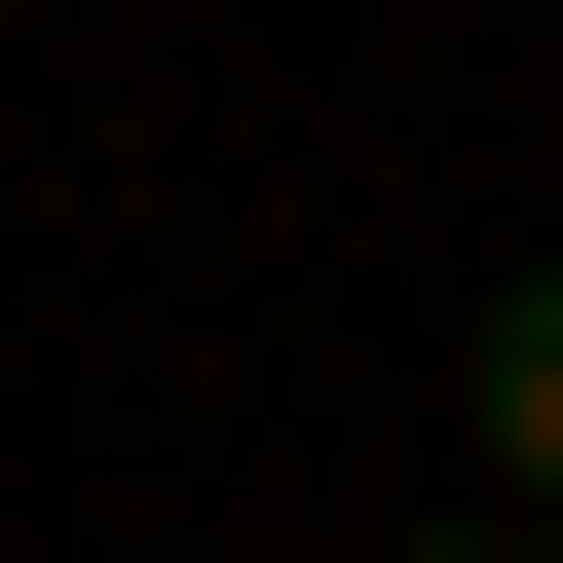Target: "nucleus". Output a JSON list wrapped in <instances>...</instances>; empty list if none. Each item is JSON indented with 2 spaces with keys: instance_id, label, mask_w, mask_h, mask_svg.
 Returning <instances> with one entry per match:
<instances>
[{
  "instance_id": "nucleus-3",
  "label": "nucleus",
  "mask_w": 563,
  "mask_h": 563,
  "mask_svg": "<svg viewBox=\"0 0 563 563\" xmlns=\"http://www.w3.org/2000/svg\"><path fill=\"white\" fill-rule=\"evenodd\" d=\"M488 563H563V526H488Z\"/></svg>"
},
{
  "instance_id": "nucleus-2",
  "label": "nucleus",
  "mask_w": 563,
  "mask_h": 563,
  "mask_svg": "<svg viewBox=\"0 0 563 563\" xmlns=\"http://www.w3.org/2000/svg\"><path fill=\"white\" fill-rule=\"evenodd\" d=\"M376 563H488V526H376Z\"/></svg>"
},
{
  "instance_id": "nucleus-1",
  "label": "nucleus",
  "mask_w": 563,
  "mask_h": 563,
  "mask_svg": "<svg viewBox=\"0 0 563 563\" xmlns=\"http://www.w3.org/2000/svg\"><path fill=\"white\" fill-rule=\"evenodd\" d=\"M451 526H563V263H488V339H451Z\"/></svg>"
}]
</instances>
